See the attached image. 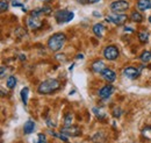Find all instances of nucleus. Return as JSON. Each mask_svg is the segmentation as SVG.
Here are the masks:
<instances>
[{
	"mask_svg": "<svg viewBox=\"0 0 151 143\" xmlns=\"http://www.w3.org/2000/svg\"><path fill=\"white\" fill-rule=\"evenodd\" d=\"M60 89V83L58 79L55 78H49V79H45L43 80L37 87V93L40 94H52L57 92L58 90Z\"/></svg>",
	"mask_w": 151,
	"mask_h": 143,
	"instance_id": "f257e3e1",
	"label": "nucleus"
},
{
	"mask_svg": "<svg viewBox=\"0 0 151 143\" xmlns=\"http://www.w3.org/2000/svg\"><path fill=\"white\" fill-rule=\"evenodd\" d=\"M65 40H66V36L63 33H56L54 35L50 36V38L48 40V48L54 51L57 53L58 50H60L65 43Z\"/></svg>",
	"mask_w": 151,
	"mask_h": 143,
	"instance_id": "f03ea898",
	"label": "nucleus"
},
{
	"mask_svg": "<svg viewBox=\"0 0 151 143\" xmlns=\"http://www.w3.org/2000/svg\"><path fill=\"white\" fill-rule=\"evenodd\" d=\"M73 18H75V13L69 9H58L55 13V19H56L57 23H59V25L68 23V22L72 21Z\"/></svg>",
	"mask_w": 151,
	"mask_h": 143,
	"instance_id": "7ed1b4c3",
	"label": "nucleus"
},
{
	"mask_svg": "<svg viewBox=\"0 0 151 143\" xmlns=\"http://www.w3.org/2000/svg\"><path fill=\"white\" fill-rule=\"evenodd\" d=\"M109 9L115 14H123L129 9V2L127 0H115L109 5Z\"/></svg>",
	"mask_w": 151,
	"mask_h": 143,
	"instance_id": "20e7f679",
	"label": "nucleus"
},
{
	"mask_svg": "<svg viewBox=\"0 0 151 143\" xmlns=\"http://www.w3.org/2000/svg\"><path fill=\"white\" fill-rule=\"evenodd\" d=\"M127 19H128V17L126 14H115V13H113L112 15L106 17V21L108 23H113L115 26H122L127 21Z\"/></svg>",
	"mask_w": 151,
	"mask_h": 143,
	"instance_id": "39448f33",
	"label": "nucleus"
},
{
	"mask_svg": "<svg viewBox=\"0 0 151 143\" xmlns=\"http://www.w3.org/2000/svg\"><path fill=\"white\" fill-rule=\"evenodd\" d=\"M119 49L115 47V46H107L105 49H104V56L106 59L108 61H115L117 57H119Z\"/></svg>",
	"mask_w": 151,
	"mask_h": 143,
	"instance_id": "423d86ee",
	"label": "nucleus"
},
{
	"mask_svg": "<svg viewBox=\"0 0 151 143\" xmlns=\"http://www.w3.org/2000/svg\"><path fill=\"white\" fill-rule=\"evenodd\" d=\"M59 131H62L63 134H65L66 136H71V137H77V136H79L80 134H81V130H80V128L78 127V126H69V127H63Z\"/></svg>",
	"mask_w": 151,
	"mask_h": 143,
	"instance_id": "0eeeda50",
	"label": "nucleus"
},
{
	"mask_svg": "<svg viewBox=\"0 0 151 143\" xmlns=\"http://www.w3.org/2000/svg\"><path fill=\"white\" fill-rule=\"evenodd\" d=\"M122 74L124 77H127L128 79L134 80V79L138 78V76H139V69H136L134 66H126L123 69V71H122Z\"/></svg>",
	"mask_w": 151,
	"mask_h": 143,
	"instance_id": "6e6552de",
	"label": "nucleus"
},
{
	"mask_svg": "<svg viewBox=\"0 0 151 143\" xmlns=\"http://www.w3.org/2000/svg\"><path fill=\"white\" fill-rule=\"evenodd\" d=\"M27 25L30 29L33 30H36V29H40L43 25V21L41 20V18H36V17H28L27 19Z\"/></svg>",
	"mask_w": 151,
	"mask_h": 143,
	"instance_id": "1a4fd4ad",
	"label": "nucleus"
},
{
	"mask_svg": "<svg viewBox=\"0 0 151 143\" xmlns=\"http://www.w3.org/2000/svg\"><path fill=\"white\" fill-rule=\"evenodd\" d=\"M114 93V86L113 85H111V84H107V85H105L104 87H101V89L99 90V97L101 98V99H108L112 94Z\"/></svg>",
	"mask_w": 151,
	"mask_h": 143,
	"instance_id": "9d476101",
	"label": "nucleus"
},
{
	"mask_svg": "<svg viewBox=\"0 0 151 143\" xmlns=\"http://www.w3.org/2000/svg\"><path fill=\"white\" fill-rule=\"evenodd\" d=\"M101 76L107 83H113L114 80L116 79V73L112 69H108V68H106L104 71L101 72Z\"/></svg>",
	"mask_w": 151,
	"mask_h": 143,
	"instance_id": "9b49d317",
	"label": "nucleus"
},
{
	"mask_svg": "<svg viewBox=\"0 0 151 143\" xmlns=\"http://www.w3.org/2000/svg\"><path fill=\"white\" fill-rule=\"evenodd\" d=\"M137 9L141 12H145L148 9H151V0H138Z\"/></svg>",
	"mask_w": 151,
	"mask_h": 143,
	"instance_id": "f8f14e48",
	"label": "nucleus"
},
{
	"mask_svg": "<svg viewBox=\"0 0 151 143\" xmlns=\"http://www.w3.org/2000/svg\"><path fill=\"white\" fill-rule=\"evenodd\" d=\"M105 69H106V65H105V63L101 59H98V61H95V62L92 63V70L95 73H101Z\"/></svg>",
	"mask_w": 151,
	"mask_h": 143,
	"instance_id": "ddd939ff",
	"label": "nucleus"
},
{
	"mask_svg": "<svg viewBox=\"0 0 151 143\" xmlns=\"http://www.w3.org/2000/svg\"><path fill=\"white\" fill-rule=\"evenodd\" d=\"M105 29H106V28H105V26H104L102 23H95L94 26H93V28H92L94 35L96 36V37H99V38H101V37L104 36Z\"/></svg>",
	"mask_w": 151,
	"mask_h": 143,
	"instance_id": "4468645a",
	"label": "nucleus"
},
{
	"mask_svg": "<svg viewBox=\"0 0 151 143\" xmlns=\"http://www.w3.org/2000/svg\"><path fill=\"white\" fill-rule=\"evenodd\" d=\"M34 129H35V122H34V121H32V120L26 121V124L23 126V133H24L26 135L32 134V133L34 131Z\"/></svg>",
	"mask_w": 151,
	"mask_h": 143,
	"instance_id": "2eb2a0df",
	"label": "nucleus"
},
{
	"mask_svg": "<svg viewBox=\"0 0 151 143\" xmlns=\"http://www.w3.org/2000/svg\"><path fill=\"white\" fill-rule=\"evenodd\" d=\"M49 134L50 135H52L54 137H56L58 140H62L63 142H68L69 141V136H66L65 134H63L62 131H59V133H57L55 130H49Z\"/></svg>",
	"mask_w": 151,
	"mask_h": 143,
	"instance_id": "dca6fc26",
	"label": "nucleus"
},
{
	"mask_svg": "<svg viewBox=\"0 0 151 143\" xmlns=\"http://www.w3.org/2000/svg\"><path fill=\"white\" fill-rule=\"evenodd\" d=\"M129 19H130L132 21H134V22H136V23H139V22L143 21L144 18H143V15L139 13V11H134V12H132Z\"/></svg>",
	"mask_w": 151,
	"mask_h": 143,
	"instance_id": "f3484780",
	"label": "nucleus"
},
{
	"mask_svg": "<svg viewBox=\"0 0 151 143\" xmlns=\"http://www.w3.org/2000/svg\"><path fill=\"white\" fill-rule=\"evenodd\" d=\"M20 95H21V100L23 103L24 106H27L28 104V97H29V89L28 87H23L20 92Z\"/></svg>",
	"mask_w": 151,
	"mask_h": 143,
	"instance_id": "a211bd4d",
	"label": "nucleus"
},
{
	"mask_svg": "<svg viewBox=\"0 0 151 143\" xmlns=\"http://www.w3.org/2000/svg\"><path fill=\"white\" fill-rule=\"evenodd\" d=\"M138 40H139V42L143 43V44L148 43V41H149V33L145 32V30L139 32V33H138Z\"/></svg>",
	"mask_w": 151,
	"mask_h": 143,
	"instance_id": "6ab92c4d",
	"label": "nucleus"
},
{
	"mask_svg": "<svg viewBox=\"0 0 151 143\" xmlns=\"http://www.w3.org/2000/svg\"><path fill=\"white\" fill-rule=\"evenodd\" d=\"M17 78L14 77V76H9L8 77V79H7V83H6V85H7V87L9 90H13L15 89V86H17Z\"/></svg>",
	"mask_w": 151,
	"mask_h": 143,
	"instance_id": "aec40b11",
	"label": "nucleus"
},
{
	"mask_svg": "<svg viewBox=\"0 0 151 143\" xmlns=\"http://www.w3.org/2000/svg\"><path fill=\"white\" fill-rule=\"evenodd\" d=\"M104 140H105V135L104 133H96L94 136L92 137V141L94 143H104Z\"/></svg>",
	"mask_w": 151,
	"mask_h": 143,
	"instance_id": "412c9836",
	"label": "nucleus"
},
{
	"mask_svg": "<svg viewBox=\"0 0 151 143\" xmlns=\"http://www.w3.org/2000/svg\"><path fill=\"white\" fill-rule=\"evenodd\" d=\"M139 58L143 63H149L151 61V51H143Z\"/></svg>",
	"mask_w": 151,
	"mask_h": 143,
	"instance_id": "4be33fe9",
	"label": "nucleus"
},
{
	"mask_svg": "<svg viewBox=\"0 0 151 143\" xmlns=\"http://www.w3.org/2000/svg\"><path fill=\"white\" fill-rule=\"evenodd\" d=\"M92 110H93V113H94V115L99 119V120H105L106 119V114L105 113H102L99 108H96V107H93L92 108Z\"/></svg>",
	"mask_w": 151,
	"mask_h": 143,
	"instance_id": "5701e85b",
	"label": "nucleus"
},
{
	"mask_svg": "<svg viewBox=\"0 0 151 143\" xmlns=\"http://www.w3.org/2000/svg\"><path fill=\"white\" fill-rule=\"evenodd\" d=\"M72 120H73V116L71 113L66 114L65 118H64V126L65 127H69V126H72Z\"/></svg>",
	"mask_w": 151,
	"mask_h": 143,
	"instance_id": "b1692460",
	"label": "nucleus"
},
{
	"mask_svg": "<svg viewBox=\"0 0 151 143\" xmlns=\"http://www.w3.org/2000/svg\"><path fill=\"white\" fill-rule=\"evenodd\" d=\"M34 143H48L47 142V136L42 133H40L37 135V139L34 141Z\"/></svg>",
	"mask_w": 151,
	"mask_h": 143,
	"instance_id": "393cba45",
	"label": "nucleus"
},
{
	"mask_svg": "<svg viewBox=\"0 0 151 143\" xmlns=\"http://www.w3.org/2000/svg\"><path fill=\"white\" fill-rule=\"evenodd\" d=\"M8 9V2L7 0H0V11L1 12H5Z\"/></svg>",
	"mask_w": 151,
	"mask_h": 143,
	"instance_id": "a878e982",
	"label": "nucleus"
},
{
	"mask_svg": "<svg viewBox=\"0 0 151 143\" xmlns=\"http://www.w3.org/2000/svg\"><path fill=\"white\" fill-rule=\"evenodd\" d=\"M121 115H122V109H121L120 107H114L113 108V116L114 118H117V119H119Z\"/></svg>",
	"mask_w": 151,
	"mask_h": 143,
	"instance_id": "bb28decb",
	"label": "nucleus"
},
{
	"mask_svg": "<svg viewBox=\"0 0 151 143\" xmlns=\"http://www.w3.org/2000/svg\"><path fill=\"white\" fill-rule=\"evenodd\" d=\"M12 6H13V7H21V8H23V7H24L21 2L18 1V0H12Z\"/></svg>",
	"mask_w": 151,
	"mask_h": 143,
	"instance_id": "cd10ccee",
	"label": "nucleus"
},
{
	"mask_svg": "<svg viewBox=\"0 0 151 143\" xmlns=\"http://www.w3.org/2000/svg\"><path fill=\"white\" fill-rule=\"evenodd\" d=\"M0 71H1V74H0V77H1V78H4V77H5V74H6V71H7V69L5 68V65H1V68H0Z\"/></svg>",
	"mask_w": 151,
	"mask_h": 143,
	"instance_id": "c85d7f7f",
	"label": "nucleus"
},
{
	"mask_svg": "<svg viewBox=\"0 0 151 143\" xmlns=\"http://www.w3.org/2000/svg\"><path fill=\"white\" fill-rule=\"evenodd\" d=\"M134 32H135V29L132 27H126L124 28V33H134Z\"/></svg>",
	"mask_w": 151,
	"mask_h": 143,
	"instance_id": "c756f323",
	"label": "nucleus"
},
{
	"mask_svg": "<svg viewBox=\"0 0 151 143\" xmlns=\"http://www.w3.org/2000/svg\"><path fill=\"white\" fill-rule=\"evenodd\" d=\"M47 125L49 126V127H56V125H55L54 122H51L50 120H47Z\"/></svg>",
	"mask_w": 151,
	"mask_h": 143,
	"instance_id": "7c9ffc66",
	"label": "nucleus"
},
{
	"mask_svg": "<svg viewBox=\"0 0 151 143\" xmlns=\"http://www.w3.org/2000/svg\"><path fill=\"white\" fill-rule=\"evenodd\" d=\"M100 0H86V2H88V4H96V2H99Z\"/></svg>",
	"mask_w": 151,
	"mask_h": 143,
	"instance_id": "2f4dec72",
	"label": "nucleus"
},
{
	"mask_svg": "<svg viewBox=\"0 0 151 143\" xmlns=\"http://www.w3.org/2000/svg\"><path fill=\"white\" fill-rule=\"evenodd\" d=\"M76 58H77V59H83V58H84V55H83V54H78Z\"/></svg>",
	"mask_w": 151,
	"mask_h": 143,
	"instance_id": "473e14b6",
	"label": "nucleus"
},
{
	"mask_svg": "<svg viewBox=\"0 0 151 143\" xmlns=\"http://www.w3.org/2000/svg\"><path fill=\"white\" fill-rule=\"evenodd\" d=\"M21 61H26V55H23V54H21L20 55V57H19Z\"/></svg>",
	"mask_w": 151,
	"mask_h": 143,
	"instance_id": "72a5a7b5",
	"label": "nucleus"
},
{
	"mask_svg": "<svg viewBox=\"0 0 151 143\" xmlns=\"http://www.w3.org/2000/svg\"><path fill=\"white\" fill-rule=\"evenodd\" d=\"M93 15H94V17H99V18L101 17V14H100V13H98V12H93Z\"/></svg>",
	"mask_w": 151,
	"mask_h": 143,
	"instance_id": "f704fd0d",
	"label": "nucleus"
},
{
	"mask_svg": "<svg viewBox=\"0 0 151 143\" xmlns=\"http://www.w3.org/2000/svg\"><path fill=\"white\" fill-rule=\"evenodd\" d=\"M38 1H42V2H45V4H48V2H51L52 0H38Z\"/></svg>",
	"mask_w": 151,
	"mask_h": 143,
	"instance_id": "c9c22d12",
	"label": "nucleus"
},
{
	"mask_svg": "<svg viewBox=\"0 0 151 143\" xmlns=\"http://www.w3.org/2000/svg\"><path fill=\"white\" fill-rule=\"evenodd\" d=\"M73 65H75V64H72V65L69 68V71H72V70H73Z\"/></svg>",
	"mask_w": 151,
	"mask_h": 143,
	"instance_id": "e433bc0d",
	"label": "nucleus"
},
{
	"mask_svg": "<svg viewBox=\"0 0 151 143\" xmlns=\"http://www.w3.org/2000/svg\"><path fill=\"white\" fill-rule=\"evenodd\" d=\"M78 2H84V0H77Z\"/></svg>",
	"mask_w": 151,
	"mask_h": 143,
	"instance_id": "4c0bfd02",
	"label": "nucleus"
},
{
	"mask_svg": "<svg viewBox=\"0 0 151 143\" xmlns=\"http://www.w3.org/2000/svg\"><path fill=\"white\" fill-rule=\"evenodd\" d=\"M149 22H150V23H151V15H150V17H149Z\"/></svg>",
	"mask_w": 151,
	"mask_h": 143,
	"instance_id": "58836bf2",
	"label": "nucleus"
}]
</instances>
